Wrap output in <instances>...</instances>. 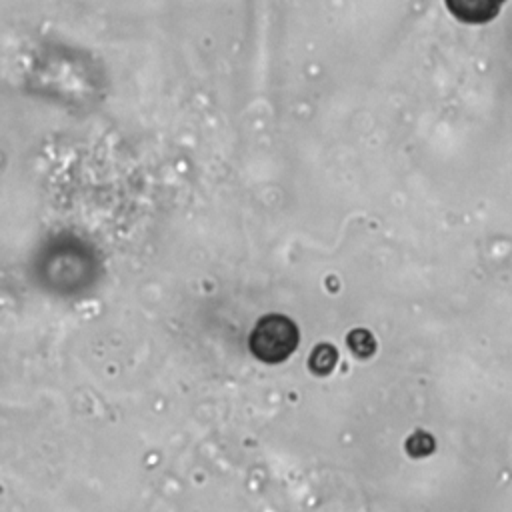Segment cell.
<instances>
[{
	"label": "cell",
	"instance_id": "cell-4",
	"mask_svg": "<svg viewBox=\"0 0 512 512\" xmlns=\"http://www.w3.org/2000/svg\"><path fill=\"white\" fill-rule=\"evenodd\" d=\"M336 358H338L336 350H334L332 346L324 344V346H318V348L314 350V356H312L310 364H312V368H314L316 372H322V374H324V372H330V370H332Z\"/></svg>",
	"mask_w": 512,
	"mask_h": 512
},
{
	"label": "cell",
	"instance_id": "cell-3",
	"mask_svg": "<svg viewBox=\"0 0 512 512\" xmlns=\"http://www.w3.org/2000/svg\"><path fill=\"white\" fill-rule=\"evenodd\" d=\"M348 344L350 348L358 354V356H370L376 348V342L372 338V334L368 330H354L348 336Z\"/></svg>",
	"mask_w": 512,
	"mask_h": 512
},
{
	"label": "cell",
	"instance_id": "cell-1",
	"mask_svg": "<svg viewBox=\"0 0 512 512\" xmlns=\"http://www.w3.org/2000/svg\"><path fill=\"white\" fill-rule=\"evenodd\" d=\"M298 344V330L286 316H266L252 332V350L266 362H280Z\"/></svg>",
	"mask_w": 512,
	"mask_h": 512
},
{
	"label": "cell",
	"instance_id": "cell-2",
	"mask_svg": "<svg viewBox=\"0 0 512 512\" xmlns=\"http://www.w3.org/2000/svg\"><path fill=\"white\" fill-rule=\"evenodd\" d=\"M452 16L466 24H484L498 16L506 0H444Z\"/></svg>",
	"mask_w": 512,
	"mask_h": 512
}]
</instances>
